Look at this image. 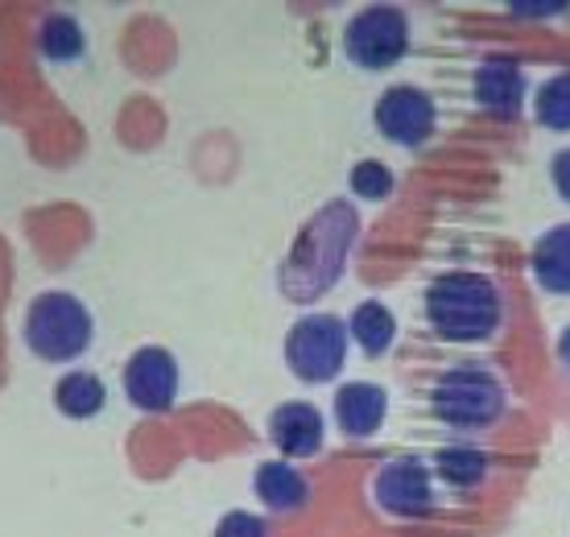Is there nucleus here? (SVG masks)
Wrapping results in <instances>:
<instances>
[{"label": "nucleus", "instance_id": "nucleus-1", "mask_svg": "<svg viewBox=\"0 0 570 537\" xmlns=\"http://www.w3.org/2000/svg\"><path fill=\"white\" fill-rule=\"evenodd\" d=\"M504 302L484 273L451 268L426 285V323L446 343H484L500 331Z\"/></svg>", "mask_w": 570, "mask_h": 537}, {"label": "nucleus", "instance_id": "nucleus-2", "mask_svg": "<svg viewBox=\"0 0 570 537\" xmlns=\"http://www.w3.org/2000/svg\"><path fill=\"white\" fill-rule=\"evenodd\" d=\"M96 323L91 311L67 290H46L26 306V323H21V340L38 360L46 364H71L91 348Z\"/></svg>", "mask_w": 570, "mask_h": 537}, {"label": "nucleus", "instance_id": "nucleus-3", "mask_svg": "<svg viewBox=\"0 0 570 537\" xmlns=\"http://www.w3.org/2000/svg\"><path fill=\"white\" fill-rule=\"evenodd\" d=\"M430 413L451 430H484L504 413V384L480 364L446 368L430 389Z\"/></svg>", "mask_w": 570, "mask_h": 537}, {"label": "nucleus", "instance_id": "nucleus-4", "mask_svg": "<svg viewBox=\"0 0 570 537\" xmlns=\"http://www.w3.org/2000/svg\"><path fill=\"white\" fill-rule=\"evenodd\" d=\"M347 348H352V335L340 314H302L285 331V364L306 384L335 381L347 364Z\"/></svg>", "mask_w": 570, "mask_h": 537}, {"label": "nucleus", "instance_id": "nucleus-5", "mask_svg": "<svg viewBox=\"0 0 570 537\" xmlns=\"http://www.w3.org/2000/svg\"><path fill=\"white\" fill-rule=\"evenodd\" d=\"M343 55L360 71H389L410 55V17L397 4H368L343 26Z\"/></svg>", "mask_w": 570, "mask_h": 537}, {"label": "nucleus", "instance_id": "nucleus-6", "mask_svg": "<svg viewBox=\"0 0 570 537\" xmlns=\"http://www.w3.org/2000/svg\"><path fill=\"white\" fill-rule=\"evenodd\" d=\"M372 120H376V133L385 141L401 145V149H422L434 137V128H439V108H434V99L422 87L397 84L376 99Z\"/></svg>", "mask_w": 570, "mask_h": 537}, {"label": "nucleus", "instance_id": "nucleus-7", "mask_svg": "<svg viewBox=\"0 0 570 537\" xmlns=\"http://www.w3.org/2000/svg\"><path fill=\"white\" fill-rule=\"evenodd\" d=\"M372 496H376V505H381L389 517L417 521V517H430V512H434V476H430V467L422 463L417 455H401V459H389V463L376 471Z\"/></svg>", "mask_w": 570, "mask_h": 537}, {"label": "nucleus", "instance_id": "nucleus-8", "mask_svg": "<svg viewBox=\"0 0 570 537\" xmlns=\"http://www.w3.org/2000/svg\"><path fill=\"white\" fill-rule=\"evenodd\" d=\"M178 360L166 348H137L125 364V397H129L137 410L145 413H166L178 401Z\"/></svg>", "mask_w": 570, "mask_h": 537}, {"label": "nucleus", "instance_id": "nucleus-9", "mask_svg": "<svg viewBox=\"0 0 570 537\" xmlns=\"http://www.w3.org/2000/svg\"><path fill=\"white\" fill-rule=\"evenodd\" d=\"M335 426L347 439H372L389 418V393L372 381H347L335 389Z\"/></svg>", "mask_w": 570, "mask_h": 537}, {"label": "nucleus", "instance_id": "nucleus-10", "mask_svg": "<svg viewBox=\"0 0 570 537\" xmlns=\"http://www.w3.org/2000/svg\"><path fill=\"white\" fill-rule=\"evenodd\" d=\"M323 413L311 401H282L269 418V439L285 459H311L323 451Z\"/></svg>", "mask_w": 570, "mask_h": 537}, {"label": "nucleus", "instance_id": "nucleus-11", "mask_svg": "<svg viewBox=\"0 0 570 537\" xmlns=\"http://www.w3.org/2000/svg\"><path fill=\"white\" fill-rule=\"evenodd\" d=\"M475 104L492 116L513 120L525 104V71L517 67L513 58H488L484 67L475 71Z\"/></svg>", "mask_w": 570, "mask_h": 537}, {"label": "nucleus", "instance_id": "nucleus-12", "mask_svg": "<svg viewBox=\"0 0 570 537\" xmlns=\"http://www.w3.org/2000/svg\"><path fill=\"white\" fill-rule=\"evenodd\" d=\"M253 492H257V500L265 505V509L294 512L311 500V484H306V476H302L294 463H285V459H269V463L257 467V476H253Z\"/></svg>", "mask_w": 570, "mask_h": 537}, {"label": "nucleus", "instance_id": "nucleus-13", "mask_svg": "<svg viewBox=\"0 0 570 537\" xmlns=\"http://www.w3.org/2000/svg\"><path fill=\"white\" fill-rule=\"evenodd\" d=\"M108 406V384L96 377V372H67L62 381L55 384V410L62 418H75V422H87Z\"/></svg>", "mask_w": 570, "mask_h": 537}, {"label": "nucleus", "instance_id": "nucleus-14", "mask_svg": "<svg viewBox=\"0 0 570 537\" xmlns=\"http://www.w3.org/2000/svg\"><path fill=\"white\" fill-rule=\"evenodd\" d=\"M533 277L550 294H570V224L550 227L533 244Z\"/></svg>", "mask_w": 570, "mask_h": 537}, {"label": "nucleus", "instance_id": "nucleus-15", "mask_svg": "<svg viewBox=\"0 0 570 537\" xmlns=\"http://www.w3.org/2000/svg\"><path fill=\"white\" fill-rule=\"evenodd\" d=\"M347 335H352V343H360V352L376 360L397 340V319H393L385 302H360L352 319H347Z\"/></svg>", "mask_w": 570, "mask_h": 537}, {"label": "nucleus", "instance_id": "nucleus-16", "mask_svg": "<svg viewBox=\"0 0 570 537\" xmlns=\"http://www.w3.org/2000/svg\"><path fill=\"white\" fill-rule=\"evenodd\" d=\"M33 46L50 62H75V58H83L87 38H83V26L71 13H50L42 17V26L33 33Z\"/></svg>", "mask_w": 570, "mask_h": 537}, {"label": "nucleus", "instance_id": "nucleus-17", "mask_svg": "<svg viewBox=\"0 0 570 537\" xmlns=\"http://www.w3.org/2000/svg\"><path fill=\"white\" fill-rule=\"evenodd\" d=\"M434 476L451 488H475L488 476V455L471 442H451L434 455Z\"/></svg>", "mask_w": 570, "mask_h": 537}, {"label": "nucleus", "instance_id": "nucleus-18", "mask_svg": "<svg viewBox=\"0 0 570 537\" xmlns=\"http://www.w3.org/2000/svg\"><path fill=\"white\" fill-rule=\"evenodd\" d=\"M533 120L550 133H570V71L550 75L533 96Z\"/></svg>", "mask_w": 570, "mask_h": 537}, {"label": "nucleus", "instance_id": "nucleus-19", "mask_svg": "<svg viewBox=\"0 0 570 537\" xmlns=\"http://www.w3.org/2000/svg\"><path fill=\"white\" fill-rule=\"evenodd\" d=\"M347 183H352V195L368 198V203H381V198L393 195V170H389L385 162H372V157L352 166Z\"/></svg>", "mask_w": 570, "mask_h": 537}, {"label": "nucleus", "instance_id": "nucleus-20", "mask_svg": "<svg viewBox=\"0 0 570 537\" xmlns=\"http://www.w3.org/2000/svg\"><path fill=\"white\" fill-rule=\"evenodd\" d=\"M215 537H269V529H265V521H261L257 512L236 509L215 525Z\"/></svg>", "mask_w": 570, "mask_h": 537}, {"label": "nucleus", "instance_id": "nucleus-21", "mask_svg": "<svg viewBox=\"0 0 570 537\" xmlns=\"http://www.w3.org/2000/svg\"><path fill=\"white\" fill-rule=\"evenodd\" d=\"M550 178H554L558 198H562V203H570V149L554 154V162H550Z\"/></svg>", "mask_w": 570, "mask_h": 537}, {"label": "nucleus", "instance_id": "nucleus-22", "mask_svg": "<svg viewBox=\"0 0 570 537\" xmlns=\"http://www.w3.org/2000/svg\"><path fill=\"white\" fill-rule=\"evenodd\" d=\"M567 9H570L567 0H554V4H521V0H517V4H509L513 17H558V13H567Z\"/></svg>", "mask_w": 570, "mask_h": 537}, {"label": "nucleus", "instance_id": "nucleus-23", "mask_svg": "<svg viewBox=\"0 0 570 537\" xmlns=\"http://www.w3.org/2000/svg\"><path fill=\"white\" fill-rule=\"evenodd\" d=\"M558 360L570 368V326L562 331V335H558Z\"/></svg>", "mask_w": 570, "mask_h": 537}]
</instances>
